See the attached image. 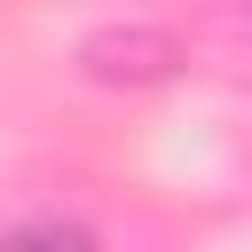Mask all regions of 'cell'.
Listing matches in <instances>:
<instances>
[{
	"mask_svg": "<svg viewBox=\"0 0 252 252\" xmlns=\"http://www.w3.org/2000/svg\"><path fill=\"white\" fill-rule=\"evenodd\" d=\"M0 252H94L79 228H24V236H8Z\"/></svg>",
	"mask_w": 252,
	"mask_h": 252,
	"instance_id": "obj_1",
	"label": "cell"
}]
</instances>
